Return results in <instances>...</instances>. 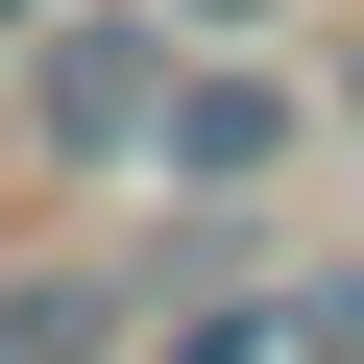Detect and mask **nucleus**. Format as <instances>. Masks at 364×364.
Wrapping results in <instances>:
<instances>
[{"mask_svg": "<svg viewBox=\"0 0 364 364\" xmlns=\"http://www.w3.org/2000/svg\"><path fill=\"white\" fill-rule=\"evenodd\" d=\"M146 122H170V25H49V146L146 170Z\"/></svg>", "mask_w": 364, "mask_h": 364, "instance_id": "nucleus-1", "label": "nucleus"}, {"mask_svg": "<svg viewBox=\"0 0 364 364\" xmlns=\"http://www.w3.org/2000/svg\"><path fill=\"white\" fill-rule=\"evenodd\" d=\"M146 170H195V195H267V170H291V97H267V73H170Z\"/></svg>", "mask_w": 364, "mask_h": 364, "instance_id": "nucleus-2", "label": "nucleus"}, {"mask_svg": "<svg viewBox=\"0 0 364 364\" xmlns=\"http://www.w3.org/2000/svg\"><path fill=\"white\" fill-rule=\"evenodd\" d=\"M122 340V267H25V291H0V364H97Z\"/></svg>", "mask_w": 364, "mask_h": 364, "instance_id": "nucleus-3", "label": "nucleus"}, {"mask_svg": "<svg viewBox=\"0 0 364 364\" xmlns=\"http://www.w3.org/2000/svg\"><path fill=\"white\" fill-rule=\"evenodd\" d=\"M146 25H170V49H243V25H267V0H146Z\"/></svg>", "mask_w": 364, "mask_h": 364, "instance_id": "nucleus-4", "label": "nucleus"}, {"mask_svg": "<svg viewBox=\"0 0 364 364\" xmlns=\"http://www.w3.org/2000/svg\"><path fill=\"white\" fill-rule=\"evenodd\" d=\"M291 340H316V364H364V291H316V316H291Z\"/></svg>", "mask_w": 364, "mask_h": 364, "instance_id": "nucleus-5", "label": "nucleus"}]
</instances>
